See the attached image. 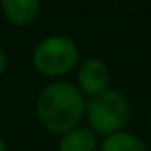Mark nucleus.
<instances>
[{"label": "nucleus", "mask_w": 151, "mask_h": 151, "mask_svg": "<svg viewBox=\"0 0 151 151\" xmlns=\"http://www.w3.org/2000/svg\"><path fill=\"white\" fill-rule=\"evenodd\" d=\"M34 107L40 127L53 135H62L81 125L86 113V97L76 83L55 79L39 90Z\"/></svg>", "instance_id": "obj_1"}, {"label": "nucleus", "mask_w": 151, "mask_h": 151, "mask_svg": "<svg viewBox=\"0 0 151 151\" xmlns=\"http://www.w3.org/2000/svg\"><path fill=\"white\" fill-rule=\"evenodd\" d=\"M81 63V51L72 37L51 34L39 40L32 51V65L35 72L51 81L65 79Z\"/></svg>", "instance_id": "obj_2"}, {"label": "nucleus", "mask_w": 151, "mask_h": 151, "mask_svg": "<svg viewBox=\"0 0 151 151\" xmlns=\"http://www.w3.org/2000/svg\"><path fill=\"white\" fill-rule=\"evenodd\" d=\"M132 116V106L125 93L116 88H107L102 93L86 99L84 118L88 127L97 135H111L114 132L125 130Z\"/></svg>", "instance_id": "obj_3"}, {"label": "nucleus", "mask_w": 151, "mask_h": 151, "mask_svg": "<svg viewBox=\"0 0 151 151\" xmlns=\"http://www.w3.org/2000/svg\"><path fill=\"white\" fill-rule=\"evenodd\" d=\"M111 67L107 65V62L97 56L81 60L76 69V86L86 99L95 97L104 90L111 88Z\"/></svg>", "instance_id": "obj_4"}, {"label": "nucleus", "mask_w": 151, "mask_h": 151, "mask_svg": "<svg viewBox=\"0 0 151 151\" xmlns=\"http://www.w3.org/2000/svg\"><path fill=\"white\" fill-rule=\"evenodd\" d=\"M40 11L42 0H0V12L4 19L16 28H25L35 23Z\"/></svg>", "instance_id": "obj_5"}, {"label": "nucleus", "mask_w": 151, "mask_h": 151, "mask_svg": "<svg viewBox=\"0 0 151 151\" xmlns=\"http://www.w3.org/2000/svg\"><path fill=\"white\" fill-rule=\"evenodd\" d=\"M99 150V135L90 127L77 125L69 132L60 135L58 151H97Z\"/></svg>", "instance_id": "obj_6"}, {"label": "nucleus", "mask_w": 151, "mask_h": 151, "mask_svg": "<svg viewBox=\"0 0 151 151\" xmlns=\"http://www.w3.org/2000/svg\"><path fill=\"white\" fill-rule=\"evenodd\" d=\"M99 151H148L144 142L128 130H119L106 135L99 144Z\"/></svg>", "instance_id": "obj_7"}, {"label": "nucleus", "mask_w": 151, "mask_h": 151, "mask_svg": "<svg viewBox=\"0 0 151 151\" xmlns=\"http://www.w3.org/2000/svg\"><path fill=\"white\" fill-rule=\"evenodd\" d=\"M7 67H9V58H7V53L0 47V77L5 74Z\"/></svg>", "instance_id": "obj_8"}, {"label": "nucleus", "mask_w": 151, "mask_h": 151, "mask_svg": "<svg viewBox=\"0 0 151 151\" xmlns=\"http://www.w3.org/2000/svg\"><path fill=\"white\" fill-rule=\"evenodd\" d=\"M0 151H7V142L2 135H0Z\"/></svg>", "instance_id": "obj_9"}, {"label": "nucleus", "mask_w": 151, "mask_h": 151, "mask_svg": "<svg viewBox=\"0 0 151 151\" xmlns=\"http://www.w3.org/2000/svg\"><path fill=\"white\" fill-rule=\"evenodd\" d=\"M148 125H150V130H151V109H150V114H148Z\"/></svg>", "instance_id": "obj_10"}, {"label": "nucleus", "mask_w": 151, "mask_h": 151, "mask_svg": "<svg viewBox=\"0 0 151 151\" xmlns=\"http://www.w3.org/2000/svg\"><path fill=\"white\" fill-rule=\"evenodd\" d=\"M148 151H151V148H148Z\"/></svg>", "instance_id": "obj_11"}]
</instances>
